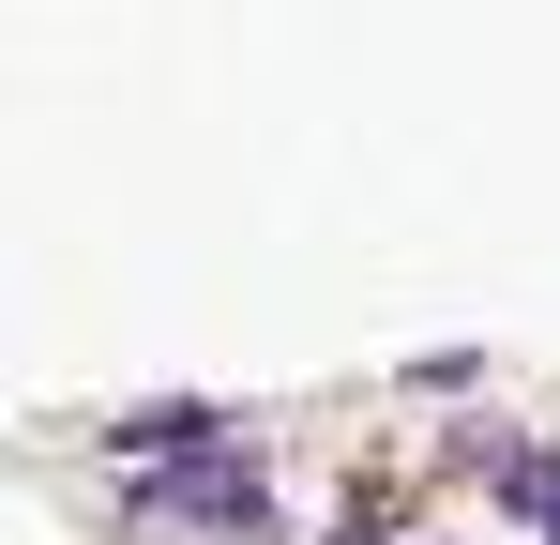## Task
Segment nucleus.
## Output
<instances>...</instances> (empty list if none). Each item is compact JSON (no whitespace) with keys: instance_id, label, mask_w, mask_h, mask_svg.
<instances>
[{"instance_id":"f257e3e1","label":"nucleus","mask_w":560,"mask_h":545,"mask_svg":"<svg viewBox=\"0 0 560 545\" xmlns=\"http://www.w3.org/2000/svg\"><path fill=\"white\" fill-rule=\"evenodd\" d=\"M137 531H228V545H273V485H258V454L197 440L167 469H137Z\"/></svg>"},{"instance_id":"f03ea898","label":"nucleus","mask_w":560,"mask_h":545,"mask_svg":"<svg viewBox=\"0 0 560 545\" xmlns=\"http://www.w3.org/2000/svg\"><path fill=\"white\" fill-rule=\"evenodd\" d=\"M197 440H228V409H197V394H152V409L106 425V454H137V469H167V454H197Z\"/></svg>"},{"instance_id":"7ed1b4c3","label":"nucleus","mask_w":560,"mask_h":545,"mask_svg":"<svg viewBox=\"0 0 560 545\" xmlns=\"http://www.w3.org/2000/svg\"><path fill=\"white\" fill-rule=\"evenodd\" d=\"M485 500H500V515H530V545H560V454L485 440Z\"/></svg>"}]
</instances>
